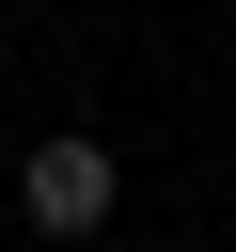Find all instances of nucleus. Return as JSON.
Returning a JSON list of instances; mask_svg holds the SVG:
<instances>
[{
	"label": "nucleus",
	"mask_w": 236,
	"mask_h": 252,
	"mask_svg": "<svg viewBox=\"0 0 236 252\" xmlns=\"http://www.w3.org/2000/svg\"><path fill=\"white\" fill-rule=\"evenodd\" d=\"M110 205H126V158H110L94 126H63V142L16 158V220H31V236H94Z\"/></svg>",
	"instance_id": "1"
}]
</instances>
